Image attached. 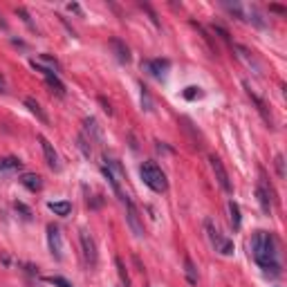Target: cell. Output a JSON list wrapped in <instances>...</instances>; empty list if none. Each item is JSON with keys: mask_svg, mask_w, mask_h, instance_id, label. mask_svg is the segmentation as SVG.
Instances as JSON below:
<instances>
[{"mask_svg": "<svg viewBox=\"0 0 287 287\" xmlns=\"http://www.w3.org/2000/svg\"><path fill=\"white\" fill-rule=\"evenodd\" d=\"M47 283H52L54 287H72L70 280H65L63 276H49V278H47Z\"/></svg>", "mask_w": 287, "mask_h": 287, "instance_id": "27", "label": "cell"}, {"mask_svg": "<svg viewBox=\"0 0 287 287\" xmlns=\"http://www.w3.org/2000/svg\"><path fill=\"white\" fill-rule=\"evenodd\" d=\"M0 92H7V83H5L3 76H0Z\"/></svg>", "mask_w": 287, "mask_h": 287, "instance_id": "33", "label": "cell"}, {"mask_svg": "<svg viewBox=\"0 0 287 287\" xmlns=\"http://www.w3.org/2000/svg\"><path fill=\"white\" fill-rule=\"evenodd\" d=\"M16 11H18V16H22V20H25L27 25H30L32 30H34V22H32V18H30V14H27V11L22 9V7H18V9H16Z\"/></svg>", "mask_w": 287, "mask_h": 287, "instance_id": "30", "label": "cell"}, {"mask_svg": "<svg viewBox=\"0 0 287 287\" xmlns=\"http://www.w3.org/2000/svg\"><path fill=\"white\" fill-rule=\"evenodd\" d=\"M43 67H47V70H52L54 74H59L61 72V63L54 59V56H49V54H41V61H38Z\"/></svg>", "mask_w": 287, "mask_h": 287, "instance_id": "20", "label": "cell"}, {"mask_svg": "<svg viewBox=\"0 0 287 287\" xmlns=\"http://www.w3.org/2000/svg\"><path fill=\"white\" fill-rule=\"evenodd\" d=\"M256 198H258V204H260L263 213H272V206H274V191L272 187H267L265 177L258 179V187H256Z\"/></svg>", "mask_w": 287, "mask_h": 287, "instance_id": "7", "label": "cell"}, {"mask_svg": "<svg viewBox=\"0 0 287 287\" xmlns=\"http://www.w3.org/2000/svg\"><path fill=\"white\" fill-rule=\"evenodd\" d=\"M115 267H117V274H119V280L123 287H131V276H128L126 272V265H123L121 258H115Z\"/></svg>", "mask_w": 287, "mask_h": 287, "instance_id": "22", "label": "cell"}, {"mask_svg": "<svg viewBox=\"0 0 287 287\" xmlns=\"http://www.w3.org/2000/svg\"><path fill=\"white\" fill-rule=\"evenodd\" d=\"M227 209H229V220H231L233 231H238V229H240V224H243V218H240V206H238V202L229 200Z\"/></svg>", "mask_w": 287, "mask_h": 287, "instance_id": "17", "label": "cell"}, {"mask_svg": "<svg viewBox=\"0 0 287 287\" xmlns=\"http://www.w3.org/2000/svg\"><path fill=\"white\" fill-rule=\"evenodd\" d=\"M14 209L20 213V218H22V220H32V216H34V213H32V209H30V206H27V204H22V202H14Z\"/></svg>", "mask_w": 287, "mask_h": 287, "instance_id": "23", "label": "cell"}, {"mask_svg": "<svg viewBox=\"0 0 287 287\" xmlns=\"http://www.w3.org/2000/svg\"><path fill=\"white\" fill-rule=\"evenodd\" d=\"M76 142H79L76 146L83 150V155H86V157H92V146H90V142H88L86 137H83V135H79V139H76Z\"/></svg>", "mask_w": 287, "mask_h": 287, "instance_id": "24", "label": "cell"}, {"mask_svg": "<svg viewBox=\"0 0 287 287\" xmlns=\"http://www.w3.org/2000/svg\"><path fill=\"white\" fill-rule=\"evenodd\" d=\"M38 142H41V148H43V155H45V162H47V166L52 168V171H61V157H59V153L54 150V146L49 144V139L43 137V135H38Z\"/></svg>", "mask_w": 287, "mask_h": 287, "instance_id": "10", "label": "cell"}, {"mask_svg": "<svg viewBox=\"0 0 287 287\" xmlns=\"http://www.w3.org/2000/svg\"><path fill=\"white\" fill-rule=\"evenodd\" d=\"M99 103H101V106H103V110H106V112H108V115H112V108H110V103H108V101H106L103 97H99Z\"/></svg>", "mask_w": 287, "mask_h": 287, "instance_id": "31", "label": "cell"}, {"mask_svg": "<svg viewBox=\"0 0 287 287\" xmlns=\"http://www.w3.org/2000/svg\"><path fill=\"white\" fill-rule=\"evenodd\" d=\"M204 231H206V238H209L211 247L218 251L220 256H233L236 247H233V240L227 238L220 229L216 227V222L213 220H204Z\"/></svg>", "mask_w": 287, "mask_h": 287, "instance_id": "3", "label": "cell"}, {"mask_svg": "<svg viewBox=\"0 0 287 287\" xmlns=\"http://www.w3.org/2000/svg\"><path fill=\"white\" fill-rule=\"evenodd\" d=\"M25 106H27V108H30V112H32V115H36V117H38V121H43V123H47V121H49V119H47V115H45V112H43V108H41V103H38L36 99L27 97V99H25Z\"/></svg>", "mask_w": 287, "mask_h": 287, "instance_id": "19", "label": "cell"}, {"mask_svg": "<svg viewBox=\"0 0 287 287\" xmlns=\"http://www.w3.org/2000/svg\"><path fill=\"white\" fill-rule=\"evenodd\" d=\"M233 52H238V59L243 61V63L249 67L251 72H254V74H263V65L258 63V59L249 52V49L245 47V45H238V43H236V45H233Z\"/></svg>", "mask_w": 287, "mask_h": 287, "instance_id": "11", "label": "cell"}, {"mask_svg": "<svg viewBox=\"0 0 287 287\" xmlns=\"http://www.w3.org/2000/svg\"><path fill=\"white\" fill-rule=\"evenodd\" d=\"M276 171H278V177H285V162H283V155H276Z\"/></svg>", "mask_w": 287, "mask_h": 287, "instance_id": "29", "label": "cell"}, {"mask_svg": "<svg viewBox=\"0 0 287 287\" xmlns=\"http://www.w3.org/2000/svg\"><path fill=\"white\" fill-rule=\"evenodd\" d=\"M184 274H187L191 285H198V272H195V267H193V263H191L189 256H184Z\"/></svg>", "mask_w": 287, "mask_h": 287, "instance_id": "21", "label": "cell"}, {"mask_svg": "<svg viewBox=\"0 0 287 287\" xmlns=\"http://www.w3.org/2000/svg\"><path fill=\"white\" fill-rule=\"evenodd\" d=\"M121 204H123V209H126V222H128V227H131V231L137 236V238H144V236H146V229H144L142 216H139V211H137V206H135V202H133L131 198H126V200H121Z\"/></svg>", "mask_w": 287, "mask_h": 287, "instance_id": "5", "label": "cell"}, {"mask_svg": "<svg viewBox=\"0 0 287 287\" xmlns=\"http://www.w3.org/2000/svg\"><path fill=\"white\" fill-rule=\"evenodd\" d=\"M202 97V92H200V88H195V86H191L184 90V99H189V101H193V99H200Z\"/></svg>", "mask_w": 287, "mask_h": 287, "instance_id": "26", "label": "cell"}, {"mask_svg": "<svg viewBox=\"0 0 287 287\" xmlns=\"http://www.w3.org/2000/svg\"><path fill=\"white\" fill-rule=\"evenodd\" d=\"M142 9H146V11H148V16H150V20H153V22H155V25H157V27H160V18H157V14H155V11H153V7H150V5H146V3H142Z\"/></svg>", "mask_w": 287, "mask_h": 287, "instance_id": "28", "label": "cell"}, {"mask_svg": "<svg viewBox=\"0 0 287 287\" xmlns=\"http://www.w3.org/2000/svg\"><path fill=\"white\" fill-rule=\"evenodd\" d=\"M47 209L54 213V216H61V218H65V216H70V211H72V204L67 200L63 202H49L47 204Z\"/></svg>", "mask_w": 287, "mask_h": 287, "instance_id": "18", "label": "cell"}, {"mask_svg": "<svg viewBox=\"0 0 287 287\" xmlns=\"http://www.w3.org/2000/svg\"><path fill=\"white\" fill-rule=\"evenodd\" d=\"M209 164H211V171H213V175H216L218 184H220V189L224 191V193H233L231 179H229V173H227V168H224V164H222L220 157L209 155Z\"/></svg>", "mask_w": 287, "mask_h": 287, "instance_id": "6", "label": "cell"}, {"mask_svg": "<svg viewBox=\"0 0 287 287\" xmlns=\"http://www.w3.org/2000/svg\"><path fill=\"white\" fill-rule=\"evenodd\" d=\"M139 177H142V182L150 191H155V193H166L168 179L164 175V171H162L155 162H144V164L139 166Z\"/></svg>", "mask_w": 287, "mask_h": 287, "instance_id": "2", "label": "cell"}, {"mask_svg": "<svg viewBox=\"0 0 287 287\" xmlns=\"http://www.w3.org/2000/svg\"><path fill=\"white\" fill-rule=\"evenodd\" d=\"M20 184L27 191H32V193H38V191L43 189V177L36 175V173H25V175L20 177Z\"/></svg>", "mask_w": 287, "mask_h": 287, "instance_id": "15", "label": "cell"}, {"mask_svg": "<svg viewBox=\"0 0 287 287\" xmlns=\"http://www.w3.org/2000/svg\"><path fill=\"white\" fill-rule=\"evenodd\" d=\"M110 47L115 49V56L119 63H131V49L121 38H110Z\"/></svg>", "mask_w": 287, "mask_h": 287, "instance_id": "14", "label": "cell"}, {"mask_svg": "<svg viewBox=\"0 0 287 287\" xmlns=\"http://www.w3.org/2000/svg\"><path fill=\"white\" fill-rule=\"evenodd\" d=\"M47 245H49V254L56 260H63V238H61V229L56 224H47Z\"/></svg>", "mask_w": 287, "mask_h": 287, "instance_id": "9", "label": "cell"}, {"mask_svg": "<svg viewBox=\"0 0 287 287\" xmlns=\"http://www.w3.org/2000/svg\"><path fill=\"white\" fill-rule=\"evenodd\" d=\"M168 67H171V61L168 59H150V61H144L142 63V70L148 72V74L153 79H157V81H164Z\"/></svg>", "mask_w": 287, "mask_h": 287, "instance_id": "8", "label": "cell"}, {"mask_svg": "<svg viewBox=\"0 0 287 287\" xmlns=\"http://www.w3.org/2000/svg\"><path fill=\"white\" fill-rule=\"evenodd\" d=\"M22 168V162L18 157H0V171L3 173H14V171H20Z\"/></svg>", "mask_w": 287, "mask_h": 287, "instance_id": "16", "label": "cell"}, {"mask_svg": "<svg viewBox=\"0 0 287 287\" xmlns=\"http://www.w3.org/2000/svg\"><path fill=\"white\" fill-rule=\"evenodd\" d=\"M67 9H70V11H74V14H81V7H79L76 3H70V5H67Z\"/></svg>", "mask_w": 287, "mask_h": 287, "instance_id": "32", "label": "cell"}, {"mask_svg": "<svg viewBox=\"0 0 287 287\" xmlns=\"http://www.w3.org/2000/svg\"><path fill=\"white\" fill-rule=\"evenodd\" d=\"M79 240H81V249H83V260H86L88 267H97L99 263V251H97V243H94V238L90 236L88 229H81L79 231Z\"/></svg>", "mask_w": 287, "mask_h": 287, "instance_id": "4", "label": "cell"}, {"mask_svg": "<svg viewBox=\"0 0 287 287\" xmlns=\"http://www.w3.org/2000/svg\"><path fill=\"white\" fill-rule=\"evenodd\" d=\"M245 90H247V97H249L251 101H254V106H256V110H258V112H260V117H263V119H265V123H267V126H272V123H274V119H272V112H269V108H267V103H265V101H263L260 97H258V94L254 92V90H251V88H249V83H245Z\"/></svg>", "mask_w": 287, "mask_h": 287, "instance_id": "13", "label": "cell"}, {"mask_svg": "<svg viewBox=\"0 0 287 287\" xmlns=\"http://www.w3.org/2000/svg\"><path fill=\"white\" fill-rule=\"evenodd\" d=\"M83 137L88 139L90 144H101L103 142V133H101V128H99V123H97V119H83Z\"/></svg>", "mask_w": 287, "mask_h": 287, "instance_id": "12", "label": "cell"}, {"mask_svg": "<svg viewBox=\"0 0 287 287\" xmlns=\"http://www.w3.org/2000/svg\"><path fill=\"white\" fill-rule=\"evenodd\" d=\"M142 106H144V110H153V99H150V94H148V90H146V86H142Z\"/></svg>", "mask_w": 287, "mask_h": 287, "instance_id": "25", "label": "cell"}, {"mask_svg": "<svg viewBox=\"0 0 287 287\" xmlns=\"http://www.w3.org/2000/svg\"><path fill=\"white\" fill-rule=\"evenodd\" d=\"M251 256L256 265L269 276H280V260H278V243L274 233L269 231H256L251 236Z\"/></svg>", "mask_w": 287, "mask_h": 287, "instance_id": "1", "label": "cell"}]
</instances>
